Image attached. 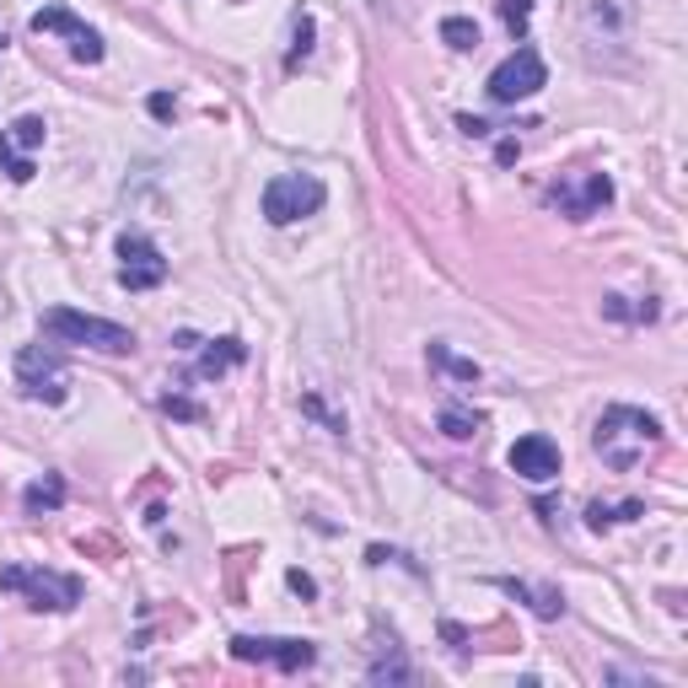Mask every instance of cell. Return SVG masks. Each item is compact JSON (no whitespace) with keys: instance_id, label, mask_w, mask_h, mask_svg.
Returning <instances> with one entry per match:
<instances>
[{"instance_id":"6da1fadb","label":"cell","mask_w":688,"mask_h":688,"mask_svg":"<svg viewBox=\"0 0 688 688\" xmlns=\"http://www.w3.org/2000/svg\"><path fill=\"white\" fill-rule=\"evenodd\" d=\"M592 446H597V457H603L614 474H629V468H640V463L662 446V420L645 415V409L614 404V409H603V420H597V431H592Z\"/></svg>"},{"instance_id":"7a4b0ae2","label":"cell","mask_w":688,"mask_h":688,"mask_svg":"<svg viewBox=\"0 0 688 688\" xmlns=\"http://www.w3.org/2000/svg\"><path fill=\"white\" fill-rule=\"evenodd\" d=\"M44 334H49V339H60V345L103 350V355H129V350H135V334H129L125 323L75 313V307H49V313H44Z\"/></svg>"},{"instance_id":"3957f363","label":"cell","mask_w":688,"mask_h":688,"mask_svg":"<svg viewBox=\"0 0 688 688\" xmlns=\"http://www.w3.org/2000/svg\"><path fill=\"white\" fill-rule=\"evenodd\" d=\"M0 592H22L38 614H70L81 603V581L65 570H33V564H0Z\"/></svg>"},{"instance_id":"277c9868","label":"cell","mask_w":688,"mask_h":688,"mask_svg":"<svg viewBox=\"0 0 688 688\" xmlns=\"http://www.w3.org/2000/svg\"><path fill=\"white\" fill-rule=\"evenodd\" d=\"M323 199H328L323 178H313V173H280V178L264 184V199H258V205H264V221H269V226H291V221H302V215H317Z\"/></svg>"},{"instance_id":"5b68a950","label":"cell","mask_w":688,"mask_h":688,"mask_svg":"<svg viewBox=\"0 0 688 688\" xmlns=\"http://www.w3.org/2000/svg\"><path fill=\"white\" fill-rule=\"evenodd\" d=\"M549 86V70H544V55L533 44H516L495 70H490V97L495 103H527L533 92Z\"/></svg>"},{"instance_id":"8992f818","label":"cell","mask_w":688,"mask_h":688,"mask_svg":"<svg viewBox=\"0 0 688 688\" xmlns=\"http://www.w3.org/2000/svg\"><path fill=\"white\" fill-rule=\"evenodd\" d=\"M232 656L237 662H269L280 673H302L317 662V645L313 640H275V634H237L232 640Z\"/></svg>"},{"instance_id":"52a82bcc","label":"cell","mask_w":688,"mask_h":688,"mask_svg":"<svg viewBox=\"0 0 688 688\" xmlns=\"http://www.w3.org/2000/svg\"><path fill=\"white\" fill-rule=\"evenodd\" d=\"M167 280V258L145 232H125L119 237V285L125 291H156Z\"/></svg>"},{"instance_id":"ba28073f","label":"cell","mask_w":688,"mask_h":688,"mask_svg":"<svg viewBox=\"0 0 688 688\" xmlns=\"http://www.w3.org/2000/svg\"><path fill=\"white\" fill-rule=\"evenodd\" d=\"M581 16H586V44H592V55L625 49L629 33H634V0H586Z\"/></svg>"},{"instance_id":"9c48e42d","label":"cell","mask_w":688,"mask_h":688,"mask_svg":"<svg viewBox=\"0 0 688 688\" xmlns=\"http://www.w3.org/2000/svg\"><path fill=\"white\" fill-rule=\"evenodd\" d=\"M16 382H22L27 398H44V404H65V393H70L65 361L55 350H38V345H27V350L16 355Z\"/></svg>"},{"instance_id":"30bf717a","label":"cell","mask_w":688,"mask_h":688,"mask_svg":"<svg viewBox=\"0 0 688 688\" xmlns=\"http://www.w3.org/2000/svg\"><path fill=\"white\" fill-rule=\"evenodd\" d=\"M33 33H60L65 44H70V55L81 65H97L108 49H103V33L97 27H86L75 11H65V5H44V11H33Z\"/></svg>"},{"instance_id":"8fae6325","label":"cell","mask_w":688,"mask_h":688,"mask_svg":"<svg viewBox=\"0 0 688 688\" xmlns=\"http://www.w3.org/2000/svg\"><path fill=\"white\" fill-rule=\"evenodd\" d=\"M44 135H49V125L38 114H22L11 129H0V167L11 173V184H33V156L27 151H38Z\"/></svg>"},{"instance_id":"7c38bea8","label":"cell","mask_w":688,"mask_h":688,"mask_svg":"<svg viewBox=\"0 0 688 688\" xmlns=\"http://www.w3.org/2000/svg\"><path fill=\"white\" fill-rule=\"evenodd\" d=\"M549 199L560 205V215H570V221H592V215L614 199V178H608V173H586L581 184L564 178V184L549 188Z\"/></svg>"},{"instance_id":"4fadbf2b","label":"cell","mask_w":688,"mask_h":688,"mask_svg":"<svg viewBox=\"0 0 688 688\" xmlns=\"http://www.w3.org/2000/svg\"><path fill=\"white\" fill-rule=\"evenodd\" d=\"M511 474H522L527 485H549V479H560V441L522 436L516 446H511Z\"/></svg>"},{"instance_id":"5bb4252c","label":"cell","mask_w":688,"mask_h":688,"mask_svg":"<svg viewBox=\"0 0 688 688\" xmlns=\"http://www.w3.org/2000/svg\"><path fill=\"white\" fill-rule=\"evenodd\" d=\"M243 361H248L243 339H210V350L199 355V376H221L226 366H243Z\"/></svg>"},{"instance_id":"9a60e30c","label":"cell","mask_w":688,"mask_h":688,"mask_svg":"<svg viewBox=\"0 0 688 688\" xmlns=\"http://www.w3.org/2000/svg\"><path fill=\"white\" fill-rule=\"evenodd\" d=\"M22 505H27V516L60 511V505H65V479H60V474H44V479H33V485H27V495H22Z\"/></svg>"},{"instance_id":"2e32d148","label":"cell","mask_w":688,"mask_h":688,"mask_svg":"<svg viewBox=\"0 0 688 688\" xmlns=\"http://www.w3.org/2000/svg\"><path fill=\"white\" fill-rule=\"evenodd\" d=\"M441 44L457 49V55L479 49V22H474V16H446V22H441Z\"/></svg>"},{"instance_id":"e0dca14e","label":"cell","mask_w":688,"mask_h":688,"mask_svg":"<svg viewBox=\"0 0 688 688\" xmlns=\"http://www.w3.org/2000/svg\"><path fill=\"white\" fill-rule=\"evenodd\" d=\"M505 592H511V597H527L538 619H560V614H564V597H560V592H549V586H544V592H533V586H522V581H505Z\"/></svg>"},{"instance_id":"ac0fdd59","label":"cell","mask_w":688,"mask_h":688,"mask_svg":"<svg viewBox=\"0 0 688 688\" xmlns=\"http://www.w3.org/2000/svg\"><path fill=\"white\" fill-rule=\"evenodd\" d=\"M640 511H645V505L640 501H625V505H586V527H592V533H603V527H614V522H629V516H640Z\"/></svg>"},{"instance_id":"d6986e66","label":"cell","mask_w":688,"mask_h":688,"mask_svg":"<svg viewBox=\"0 0 688 688\" xmlns=\"http://www.w3.org/2000/svg\"><path fill=\"white\" fill-rule=\"evenodd\" d=\"M441 431L452 441H468L479 431V415L474 409H463V404H441Z\"/></svg>"},{"instance_id":"ffe728a7","label":"cell","mask_w":688,"mask_h":688,"mask_svg":"<svg viewBox=\"0 0 688 688\" xmlns=\"http://www.w3.org/2000/svg\"><path fill=\"white\" fill-rule=\"evenodd\" d=\"M366 678H372V684H415V667H409V662L387 645V662H372V673H366Z\"/></svg>"},{"instance_id":"44dd1931","label":"cell","mask_w":688,"mask_h":688,"mask_svg":"<svg viewBox=\"0 0 688 688\" xmlns=\"http://www.w3.org/2000/svg\"><path fill=\"white\" fill-rule=\"evenodd\" d=\"M313 33H317V22L307 16V11H296V27H291V55H285V65H291V70L313 55Z\"/></svg>"},{"instance_id":"7402d4cb","label":"cell","mask_w":688,"mask_h":688,"mask_svg":"<svg viewBox=\"0 0 688 688\" xmlns=\"http://www.w3.org/2000/svg\"><path fill=\"white\" fill-rule=\"evenodd\" d=\"M501 22H505V33L522 44L527 27H533V0H501Z\"/></svg>"},{"instance_id":"603a6c76","label":"cell","mask_w":688,"mask_h":688,"mask_svg":"<svg viewBox=\"0 0 688 688\" xmlns=\"http://www.w3.org/2000/svg\"><path fill=\"white\" fill-rule=\"evenodd\" d=\"M431 366H441V372L457 376V382H479V366H474V361H463V355H452L446 345H431Z\"/></svg>"},{"instance_id":"cb8c5ba5","label":"cell","mask_w":688,"mask_h":688,"mask_svg":"<svg viewBox=\"0 0 688 688\" xmlns=\"http://www.w3.org/2000/svg\"><path fill=\"white\" fill-rule=\"evenodd\" d=\"M603 313L619 317V323H651L656 307H651V302H645V307H629V296H603Z\"/></svg>"},{"instance_id":"d4e9b609","label":"cell","mask_w":688,"mask_h":688,"mask_svg":"<svg viewBox=\"0 0 688 688\" xmlns=\"http://www.w3.org/2000/svg\"><path fill=\"white\" fill-rule=\"evenodd\" d=\"M162 409H167L173 420H205V409H199L194 398H184V393H162Z\"/></svg>"},{"instance_id":"484cf974","label":"cell","mask_w":688,"mask_h":688,"mask_svg":"<svg viewBox=\"0 0 688 688\" xmlns=\"http://www.w3.org/2000/svg\"><path fill=\"white\" fill-rule=\"evenodd\" d=\"M285 586H291L296 597H307V603H313V597H317V581H313V575H307V570H285Z\"/></svg>"},{"instance_id":"4316f807","label":"cell","mask_w":688,"mask_h":688,"mask_svg":"<svg viewBox=\"0 0 688 688\" xmlns=\"http://www.w3.org/2000/svg\"><path fill=\"white\" fill-rule=\"evenodd\" d=\"M302 409H307V415H317V420H323L328 431H345V420H339V415H328V409H323V398H313V393L302 398Z\"/></svg>"},{"instance_id":"83f0119b","label":"cell","mask_w":688,"mask_h":688,"mask_svg":"<svg viewBox=\"0 0 688 688\" xmlns=\"http://www.w3.org/2000/svg\"><path fill=\"white\" fill-rule=\"evenodd\" d=\"M151 114H156V119H173V114H178V103H173L167 92H151Z\"/></svg>"},{"instance_id":"f1b7e54d","label":"cell","mask_w":688,"mask_h":688,"mask_svg":"<svg viewBox=\"0 0 688 688\" xmlns=\"http://www.w3.org/2000/svg\"><path fill=\"white\" fill-rule=\"evenodd\" d=\"M457 125H463V135H474V140H479V135H490V125H485V119H468V114H463Z\"/></svg>"},{"instance_id":"f546056e","label":"cell","mask_w":688,"mask_h":688,"mask_svg":"<svg viewBox=\"0 0 688 688\" xmlns=\"http://www.w3.org/2000/svg\"><path fill=\"white\" fill-rule=\"evenodd\" d=\"M516 151H522V145H516V140H501V151H495V156H501L505 167H511V162H516Z\"/></svg>"}]
</instances>
